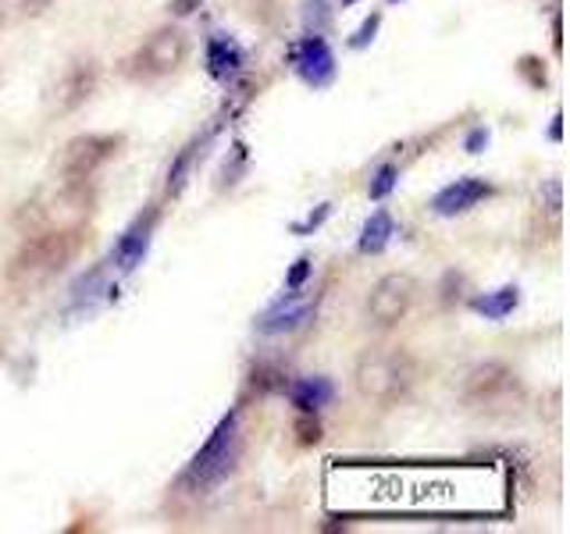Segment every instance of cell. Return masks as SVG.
Returning a JSON list of instances; mask_svg holds the SVG:
<instances>
[{"label": "cell", "mask_w": 570, "mask_h": 534, "mask_svg": "<svg viewBox=\"0 0 570 534\" xmlns=\"http://www.w3.org/2000/svg\"><path fill=\"white\" fill-rule=\"evenodd\" d=\"M343 4H346V8H350V4H356V0H343Z\"/></svg>", "instance_id": "cell-28"}, {"label": "cell", "mask_w": 570, "mask_h": 534, "mask_svg": "<svg viewBox=\"0 0 570 534\" xmlns=\"http://www.w3.org/2000/svg\"><path fill=\"white\" fill-rule=\"evenodd\" d=\"M392 4H396V0H392Z\"/></svg>", "instance_id": "cell-29"}, {"label": "cell", "mask_w": 570, "mask_h": 534, "mask_svg": "<svg viewBox=\"0 0 570 534\" xmlns=\"http://www.w3.org/2000/svg\"><path fill=\"white\" fill-rule=\"evenodd\" d=\"M396 178H400V171H396V165H382L379 171L371 175V186H367V196L371 200H385V196L396 189Z\"/></svg>", "instance_id": "cell-21"}, {"label": "cell", "mask_w": 570, "mask_h": 534, "mask_svg": "<svg viewBox=\"0 0 570 534\" xmlns=\"http://www.w3.org/2000/svg\"><path fill=\"white\" fill-rule=\"evenodd\" d=\"M414 299H417V281L403 271H392L371 285L364 310L374 328H396L400 320L414 310Z\"/></svg>", "instance_id": "cell-8"}, {"label": "cell", "mask_w": 570, "mask_h": 534, "mask_svg": "<svg viewBox=\"0 0 570 534\" xmlns=\"http://www.w3.org/2000/svg\"><path fill=\"white\" fill-rule=\"evenodd\" d=\"M121 150H125L121 132H82L65 142V150L58 157V175L65 182H89Z\"/></svg>", "instance_id": "cell-7"}, {"label": "cell", "mask_w": 570, "mask_h": 534, "mask_svg": "<svg viewBox=\"0 0 570 534\" xmlns=\"http://www.w3.org/2000/svg\"><path fill=\"white\" fill-rule=\"evenodd\" d=\"M196 8H200V0H171V11H175L178 18H186V14H193Z\"/></svg>", "instance_id": "cell-25"}, {"label": "cell", "mask_w": 570, "mask_h": 534, "mask_svg": "<svg viewBox=\"0 0 570 534\" xmlns=\"http://www.w3.org/2000/svg\"><path fill=\"white\" fill-rule=\"evenodd\" d=\"M485 142H489V132H485V129H474V132L468 136V150L478 154L481 147H485Z\"/></svg>", "instance_id": "cell-26"}, {"label": "cell", "mask_w": 570, "mask_h": 534, "mask_svg": "<svg viewBox=\"0 0 570 534\" xmlns=\"http://www.w3.org/2000/svg\"><path fill=\"white\" fill-rule=\"evenodd\" d=\"M392 236H396L392 214L389 210H374L367 218V225H364V231H361V254H382Z\"/></svg>", "instance_id": "cell-16"}, {"label": "cell", "mask_w": 570, "mask_h": 534, "mask_svg": "<svg viewBox=\"0 0 570 534\" xmlns=\"http://www.w3.org/2000/svg\"><path fill=\"white\" fill-rule=\"evenodd\" d=\"M100 82V65L94 58H76L71 61L58 82L50 86V97H47V107L53 115H71L79 111V107L94 97V89Z\"/></svg>", "instance_id": "cell-9"}, {"label": "cell", "mask_w": 570, "mask_h": 534, "mask_svg": "<svg viewBox=\"0 0 570 534\" xmlns=\"http://www.w3.org/2000/svg\"><path fill=\"white\" fill-rule=\"evenodd\" d=\"M243 453V435H239V414H225L218 421V427L210 432V438L200 445V453L189 459L186 467V485L200 488H214L232 474L236 459Z\"/></svg>", "instance_id": "cell-5"}, {"label": "cell", "mask_w": 570, "mask_h": 534, "mask_svg": "<svg viewBox=\"0 0 570 534\" xmlns=\"http://www.w3.org/2000/svg\"><path fill=\"white\" fill-rule=\"evenodd\" d=\"M285 388H289V399L299 414H317L321 406H328L335 399V385L328 378H299Z\"/></svg>", "instance_id": "cell-14"}, {"label": "cell", "mask_w": 570, "mask_h": 534, "mask_svg": "<svg viewBox=\"0 0 570 534\" xmlns=\"http://www.w3.org/2000/svg\"><path fill=\"white\" fill-rule=\"evenodd\" d=\"M86 228H50L32 231L8 264V285L14 293H36L68 271V264L82 254Z\"/></svg>", "instance_id": "cell-1"}, {"label": "cell", "mask_w": 570, "mask_h": 534, "mask_svg": "<svg viewBox=\"0 0 570 534\" xmlns=\"http://www.w3.org/2000/svg\"><path fill=\"white\" fill-rule=\"evenodd\" d=\"M293 61H296V71L311 86H328L335 79V53H332V47L321 40L317 32L307 36V40L296 47Z\"/></svg>", "instance_id": "cell-13"}, {"label": "cell", "mask_w": 570, "mask_h": 534, "mask_svg": "<svg viewBox=\"0 0 570 534\" xmlns=\"http://www.w3.org/2000/svg\"><path fill=\"white\" fill-rule=\"evenodd\" d=\"M296 432H299V442H303V445H317V442H321V424L311 421V414H303V417L296 421Z\"/></svg>", "instance_id": "cell-23"}, {"label": "cell", "mask_w": 570, "mask_h": 534, "mask_svg": "<svg viewBox=\"0 0 570 534\" xmlns=\"http://www.w3.org/2000/svg\"><path fill=\"white\" fill-rule=\"evenodd\" d=\"M196 150H200V139H193L183 147V154H178L171 160V168H168V196H178L186 189L189 182V171H193V160H196Z\"/></svg>", "instance_id": "cell-18"}, {"label": "cell", "mask_w": 570, "mask_h": 534, "mask_svg": "<svg viewBox=\"0 0 570 534\" xmlns=\"http://www.w3.org/2000/svg\"><path fill=\"white\" fill-rule=\"evenodd\" d=\"M186 58H189V36L178 26H165L150 32L147 43L125 61V76L136 82H154V79L175 76V71L186 65Z\"/></svg>", "instance_id": "cell-6"}, {"label": "cell", "mask_w": 570, "mask_h": 534, "mask_svg": "<svg viewBox=\"0 0 570 534\" xmlns=\"http://www.w3.org/2000/svg\"><path fill=\"white\" fill-rule=\"evenodd\" d=\"M379 26H382V14L374 11V14L367 18V22L361 26V32H356L353 40H350V47H356V50H361V47H367V43L374 40V32H379Z\"/></svg>", "instance_id": "cell-22"}, {"label": "cell", "mask_w": 570, "mask_h": 534, "mask_svg": "<svg viewBox=\"0 0 570 534\" xmlns=\"http://www.w3.org/2000/svg\"><path fill=\"white\" fill-rule=\"evenodd\" d=\"M307 275H311V260H307V257H299L296 267L289 271V278H285V289H303V281H307Z\"/></svg>", "instance_id": "cell-24"}, {"label": "cell", "mask_w": 570, "mask_h": 534, "mask_svg": "<svg viewBox=\"0 0 570 534\" xmlns=\"http://www.w3.org/2000/svg\"><path fill=\"white\" fill-rule=\"evenodd\" d=\"M517 303H521V293H517V285H507V289H499V293L478 296L474 310L481 317H489V320H503V317H510L517 310Z\"/></svg>", "instance_id": "cell-17"}, {"label": "cell", "mask_w": 570, "mask_h": 534, "mask_svg": "<svg viewBox=\"0 0 570 534\" xmlns=\"http://www.w3.org/2000/svg\"><path fill=\"white\" fill-rule=\"evenodd\" d=\"M495 189L485 182V178H456L445 189L435 192L432 210L439 218H456V214H468L471 207H478L481 200H489Z\"/></svg>", "instance_id": "cell-11"}, {"label": "cell", "mask_w": 570, "mask_h": 534, "mask_svg": "<svg viewBox=\"0 0 570 534\" xmlns=\"http://www.w3.org/2000/svg\"><path fill=\"white\" fill-rule=\"evenodd\" d=\"M417 370H421L417 360L406 349L382 346V349L361 353V360H356V367H353V385L367 403L392 406L414 388Z\"/></svg>", "instance_id": "cell-3"}, {"label": "cell", "mask_w": 570, "mask_h": 534, "mask_svg": "<svg viewBox=\"0 0 570 534\" xmlns=\"http://www.w3.org/2000/svg\"><path fill=\"white\" fill-rule=\"evenodd\" d=\"M97 210V192L89 182H61L47 186L18 207L14 225L32 236V231H50V228H86Z\"/></svg>", "instance_id": "cell-2"}, {"label": "cell", "mask_w": 570, "mask_h": 534, "mask_svg": "<svg viewBox=\"0 0 570 534\" xmlns=\"http://www.w3.org/2000/svg\"><path fill=\"white\" fill-rule=\"evenodd\" d=\"M50 4L53 0H0V14L22 22V18H40Z\"/></svg>", "instance_id": "cell-19"}, {"label": "cell", "mask_w": 570, "mask_h": 534, "mask_svg": "<svg viewBox=\"0 0 570 534\" xmlns=\"http://www.w3.org/2000/svg\"><path fill=\"white\" fill-rule=\"evenodd\" d=\"M460 396L471 409H478V414L507 417L524 406V382L517 378L513 367H507L503 360H485L468 374Z\"/></svg>", "instance_id": "cell-4"}, {"label": "cell", "mask_w": 570, "mask_h": 534, "mask_svg": "<svg viewBox=\"0 0 570 534\" xmlns=\"http://www.w3.org/2000/svg\"><path fill=\"white\" fill-rule=\"evenodd\" d=\"M314 314V296H303V289H289L285 293L272 310H267L257 328L264 335H282V332H296L303 320Z\"/></svg>", "instance_id": "cell-12"}, {"label": "cell", "mask_w": 570, "mask_h": 534, "mask_svg": "<svg viewBox=\"0 0 570 534\" xmlns=\"http://www.w3.org/2000/svg\"><path fill=\"white\" fill-rule=\"evenodd\" d=\"M207 68L214 79H232L243 68V50L239 43H232L228 36H210L207 43Z\"/></svg>", "instance_id": "cell-15"}, {"label": "cell", "mask_w": 570, "mask_h": 534, "mask_svg": "<svg viewBox=\"0 0 570 534\" xmlns=\"http://www.w3.org/2000/svg\"><path fill=\"white\" fill-rule=\"evenodd\" d=\"M254 388L257 392H282L285 385H289V378H285V370L282 367H272V364H261V367H254Z\"/></svg>", "instance_id": "cell-20"}, {"label": "cell", "mask_w": 570, "mask_h": 534, "mask_svg": "<svg viewBox=\"0 0 570 534\" xmlns=\"http://www.w3.org/2000/svg\"><path fill=\"white\" fill-rule=\"evenodd\" d=\"M157 207H147L139 214V218L121 231V239L115 243L111 249V260L118 264V271H136V267L142 264V257H147V249L154 243V228H157Z\"/></svg>", "instance_id": "cell-10"}, {"label": "cell", "mask_w": 570, "mask_h": 534, "mask_svg": "<svg viewBox=\"0 0 570 534\" xmlns=\"http://www.w3.org/2000/svg\"><path fill=\"white\" fill-rule=\"evenodd\" d=\"M549 136H552V139H560V115L552 118V129H549Z\"/></svg>", "instance_id": "cell-27"}]
</instances>
